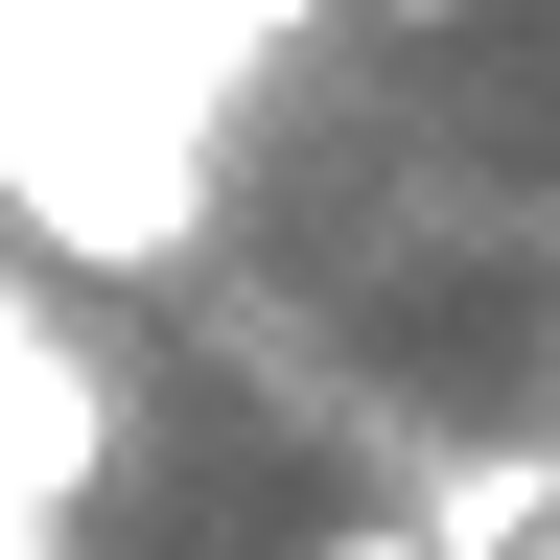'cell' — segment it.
Listing matches in <instances>:
<instances>
[{"label": "cell", "mask_w": 560, "mask_h": 560, "mask_svg": "<svg viewBox=\"0 0 560 560\" xmlns=\"http://www.w3.org/2000/svg\"><path fill=\"white\" fill-rule=\"evenodd\" d=\"M304 560H420V537H397V514H350V537H304Z\"/></svg>", "instance_id": "obj_5"}, {"label": "cell", "mask_w": 560, "mask_h": 560, "mask_svg": "<svg viewBox=\"0 0 560 560\" xmlns=\"http://www.w3.org/2000/svg\"><path fill=\"white\" fill-rule=\"evenodd\" d=\"M0 560H70V490L47 467H0Z\"/></svg>", "instance_id": "obj_4"}, {"label": "cell", "mask_w": 560, "mask_h": 560, "mask_svg": "<svg viewBox=\"0 0 560 560\" xmlns=\"http://www.w3.org/2000/svg\"><path fill=\"white\" fill-rule=\"evenodd\" d=\"M140 24H164V47L210 70V94H257V70H280V47H304V24H327V0H140Z\"/></svg>", "instance_id": "obj_3"}, {"label": "cell", "mask_w": 560, "mask_h": 560, "mask_svg": "<svg viewBox=\"0 0 560 560\" xmlns=\"http://www.w3.org/2000/svg\"><path fill=\"white\" fill-rule=\"evenodd\" d=\"M210 70L140 0H0V210L47 257H187L210 234Z\"/></svg>", "instance_id": "obj_1"}, {"label": "cell", "mask_w": 560, "mask_h": 560, "mask_svg": "<svg viewBox=\"0 0 560 560\" xmlns=\"http://www.w3.org/2000/svg\"><path fill=\"white\" fill-rule=\"evenodd\" d=\"M397 537L420 560H537L560 537V444H444V467L397 490Z\"/></svg>", "instance_id": "obj_2"}]
</instances>
